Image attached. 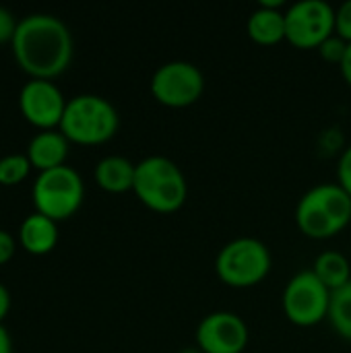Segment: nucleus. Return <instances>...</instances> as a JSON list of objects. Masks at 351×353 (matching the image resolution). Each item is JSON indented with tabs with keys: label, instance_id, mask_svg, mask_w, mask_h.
I'll return each instance as SVG.
<instances>
[{
	"label": "nucleus",
	"instance_id": "obj_1",
	"mask_svg": "<svg viewBox=\"0 0 351 353\" xmlns=\"http://www.w3.org/2000/svg\"><path fill=\"white\" fill-rule=\"evenodd\" d=\"M12 54L21 70L31 79H48L62 74L72 60V33L66 23L50 12H31L19 19L10 41Z\"/></svg>",
	"mask_w": 351,
	"mask_h": 353
},
{
	"label": "nucleus",
	"instance_id": "obj_2",
	"mask_svg": "<svg viewBox=\"0 0 351 353\" xmlns=\"http://www.w3.org/2000/svg\"><path fill=\"white\" fill-rule=\"evenodd\" d=\"M296 223L308 238H333L351 223V196L339 182L317 184L298 201Z\"/></svg>",
	"mask_w": 351,
	"mask_h": 353
},
{
	"label": "nucleus",
	"instance_id": "obj_3",
	"mask_svg": "<svg viewBox=\"0 0 351 353\" xmlns=\"http://www.w3.org/2000/svg\"><path fill=\"white\" fill-rule=\"evenodd\" d=\"M137 199L155 213L178 211L188 196V182L176 161L166 155H149L137 163Z\"/></svg>",
	"mask_w": 351,
	"mask_h": 353
},
{
	"label": "nucleus",
	"instance_id": "obj_4",
	"mask_svg": "<svg viewBox=\"0 0 351 353\" xmlns=\"http://www.w3.org/2000/svg\"><path fill=\"white\" fill-rule=\"evenodd\" d=\"M120 128V116L114 103L95 93H81L66 101L60 132L79 145H101Z\"/></svg>",
	"mask_w": 351,
	"mask_h": 353
},
{
	"label": "nucleus",
	"instance_id": "obj_5",
	"mask_svg": "<svg viewBox=\"0 0 351 353\" xmlns=\"http://www.w3.org/2000/svg\"><path fill=\"white\" fill-rule=\"evenodd\" d=\"M35 211L62 221L74 215L85 199V182L81 174L70 165H58L46 172H39L31 188Z\"/></svg>",
	"mask_w": 351,
	"mask_h": 353
},
{
	"label": "nucleus",
	"instance_id": "obj_6",
	"mask_svg": "<svg viewBox=\"0 0 351 353\" xmlns=\"http://www.w3.org/2000/svg\"><path fill=\"white\" fill-rule=\"evenodd\" d=\"M271 250L259 238L242 236L230 240L215 259L219 279L230 288H252L271 271Z\"/></svg>",
	"mask_w": 351,
	"mask_h": 353
},
{
	"label": "nucleus",
	"instance_id": "obj_7",
	"mask_svg": "<svg viewBox=\"0 0 351 353\" xmlns=\"http://www.w3.org/2000/svg\"><path fill=\"white\" fill-rule=\"evenodd\" d=\"M331 290L312 269L296 273L283 288L281 304L285 316L298 327H312L329 319Z\"/></svg>",
	"mask_w": 351,
	"mask_h": 353
},
{
	"label": "nucleus",
	"instance_id": "obj_8",
	"mask_svg": "<svg viewBox=\"0 0 351 353\" xmlns=\"http://www.w3.org/2000/svg\"><path fill=\"white\" fill-rule=\"evenodd\" d=\"M205 74L188 60H170L151 77L153 97L168 108H188L203 97Z\"/></svg>",
	"mask_w": 351,
	"mask_h": 353
},
{
	"label": "nucleus",
	"instance_id": "obj_9",
	"mask_svg": "<svg viewBox=\"0 0 351 353\" xmlns=\"http://www.w3.org/2000/svg\"><path fill=\"white\" fill-rule=\"evenodd\" d=\"M335 33V8L327 0H300L285 8V39L300 48H319Z\"/></svg>",
	"mask_w": 351,
	"mask_h": 353
},
{
	"label": "nucleus",
	"instance_id": "obj_10",
	"mask_svg": "<svg viewBox=\"0 0 351 353\" xmlns=\"http://www.w3.org/2000/svg\"><path fill=\"white\" fill-rule=\"evenodd\" d=\"M194 339L203 353H242L250 341V331L240 314L217 310L199 323Z\"/></svg>",
	"mask_w": 351,
	"mask_h": 353
},
{
	"label": "nucleus",
	"instance_id": "obj_11",
	"mask_svg": "<svg viewBox=\"0 0 351 353\" xmlns=\"http://www.w3.org/2000/svg\"><path fill=\"white\" fill-rule=\"evenodd\" d=\"M66 101L60 87L48 79H29L19 91V110L23 118L41 130L60 126Z\"/></svg>",
	"mask_w": 351,
	"mask_h": 353
},
{
	"label": "nucleus",
	"instance_id": "obj_12",
	"mask_svg": "<svg viewBox=\"0 0 351 353\" xmlns=\"http://www.w3.org/2000/svg\"><path fill=\"white\" fill-rule=\"evenodd\" d=\"M68 145H70V141L60 130H56V128L39 130L37 134L31 137L25 153L33 168H37L39 172H46V170L64 165V161L68 157Z\"/></svg>",
	"mask_w": 351,
	"mask_h": 353
},
{
	"label": "nucleus",
	"instance_id": "obj_13",
	"mask_svg": "<svg viewBox=\"0 0 351 353\" xmlns=\"http://www.w3.org/2000/svg\"><path fill=\"white\" fill-rule=\"evenodd\" d=\"M58 221L41 215L29 213L19 225V242L31 254H48L58 244Z\"/></svg>",
	"mask_w": 351,
	"mask_h": 353
},
{
	"label": "nucleus",
	"instance_id": "obj_14",
	"mask_svg": "<svg viewBox=\"0 0 351 353\" xmlns=\"http://www.w3.org/2000/svg\"><path fill=\"white\" fill-rule=\"evenodd\" d=\"M246 31L252 41L261 46H275L285 39V10L277 6L259 4L248 17Z\"/></svg>",
	"mask_w": 351,
	"mask_h": 353
},
{
	"label": "nucleus",
	"instance_id": "obj_15",
	"mask_svg": "<svg viewBox=\"0 0 351 353\" xmlns=\"http://www.w3.org/2000/svg\"><path fill=\"white\" fill-rule=\"evenodd\" d=\"M137 163L122 155H106L95 165V182L108 192H126L134 186Z\"/></svg>",
	"mask_w": 351,
	"mask_h": 353
},
{
	"label": "nucleus",
	"instance_id": "obj_16",
	"mask_svg": "<svg viewBox=\"0 0 351 353\" xmlns=\"http://www.w3.org/2000/svg\"><path fill=\"white\" fill-rule=\"evenodd\" d=\"M312 271L331 290L337 292L351 281V267L348 256L339 250H325L317 256Z\"/></svg>",
	"mask_w": 351,
	"mask_h": 353
},
{
	"label": "nucleus",
	"instance_id": "obj_17",
	"mask_svg": "<svg viewBox=\"0 0 351 353\" xmlns=\"http://www.w3.org/2000/svg\"><path fill=\"white\" fill-rule=\"evenodd\" d=\"M329 321L339 337L351 341V281L331 294Z\"/></svg>",
	"mask_w": 351,
	"mask_h": 353
},
{
	"label": "nucleus",
	"instance_id": "obj_18",
	"mask_svg": "<svg viewBox=\"0 0 351 353\" xmlns=\"http://www.w3.org/2000/svg\"><path fill=\"white\" fill-rule=\"evenodd\" d=\"M31 161L27 153H8L0 157V184L2 186H14L21 184L31 170Z\"/></svg>",
	"mask_w": 351,
	"mask_h": 353
},
{
	"label": "nucleus",
	"instance_id": "obj_19",
	"mask_svg": "<svg viewBox=\"0 0 351 353\" xmlns=\"http://www.w3.org/2000/svg\"><path fill=\"white\" fill-rule=\"evenodd\" d=\"M348 41L343 37H339L337 33H333L331 37H327L317 50L321 52V56L327 60V62H335V64H341L343 58H345V52H348Z\"/></svg>",
	"mask_w": 351,
	"mask_h": 353
},
{
	"label": "nucleus",
	"instance_id": "obj_20",
	"mask_svg": "<svg viewBox=\"0 0 351 353\" xmlns=\"http://www.w3.org/2000/svg\"><path fill=\"white\" fill-rule=\"evenodd\" d=\"M335 33L351 43V0L341 2L335 8Z\"/></svg>",
	"mask_w": 351,
	"mask_h": 353
},
{
	"label": "nucleus",
	"instance_id": "obj_21",
	"mask_svg": "<svg viewBox=\"0 0 351 353\" xmlns=\"http://www.w3.org/2000/svg\"><path fill=\"white\" fill-rule=\"evenodd\" d=\"M17 25H19V21L14 19L12 10L0 4V43L12 41L14 31H17Z\"/></svg>",
	"mask_w": 351,
	"mask_h": 353
},
{
	"label": "nucleus",
	"instance_id": "obj_22",
	"mask_svg": "<svg viewBox=\"0 0 351 353\" xmlns=\"http://www.w3.org/2000/svg\"><path fill=\"white\" fill-rule=\"evenodd\" d=\"M337 180L345 188V192L351 196V145L341 153L337 163Z\"/></svg>",
	"mask_w": 351,
	"mask_h": 353
},
{
	"label": "nucleus",
	"instance_id": "obj_23",
	"mask_svg": "<svg viewBox=\"0 0 351 353\" xmlns=\"http://www.w3.org/2000/svg\"><path fill=\"white\" fill-rule=\"evenodd\" d=\"M14 250H17V242L10 236V232L0 230V265L8 263L14 256Z\"/></svg>",
	"mask_w": 351,
	"mask_h": 353
},
{
	"label": "nucleus",
	"instance_id": "obj_24",
	"mask_svg": "<svg viewBox=\"0 0 351 353\" xmlns=\"http://www.w3.org/2000/svg\"><path fill=\"white\" fill-rule=\"evenodd\" d=\"M8 310H10V292L4 283H0V325L6 319Z\"/></svg>",
	"mask_w": 351,
	"mask_h": 353
},
{
	"label": "nucleus",
	"instance_id": "obj_25",
	"mask_svg": "<svg viewBox=\"0 0 351 353\" xmlns=\"http://www.w3.org/2000/svg\"><path fill=\"white\" fill-rule=\"evenodd\" d=\"M0 353H12V339L4 325H0Z\"/></svg>",
	"mask_w": 351,
	"mask_h": 353
},
{
	"label": "nucleus",
	"instance_id": "obj_26",
	"mask_svg": "<svg viewBox=\"0 0 351 353\" xmlns=\"http://www.w3.org/2000/svg\"><path fill=\"white\" fill-rule=\"evenodd\" d=\"M339 68H341V74H343V79H345V83L351 87V43L348 46V52H345V58H343V62L339 64Z\"/></svg>",
	"mask_w": 351,
	"mask_h": 353
},
{
	"label": "nucleus",
	"instance_id": "obj_27",
	"mask_svg": "<svg viewBox=\"0 0 351 353\" xmlns=\"http://www.w3.org/2000/svg\"><path fill=\"white\" fill-rule=\"evenodd\" d=\"M180 353H203L199 347H190V350H184V352H180Z\"/></svg>",
	"mask_w": 351,
	"mask_h": 353
}]
</instances>
